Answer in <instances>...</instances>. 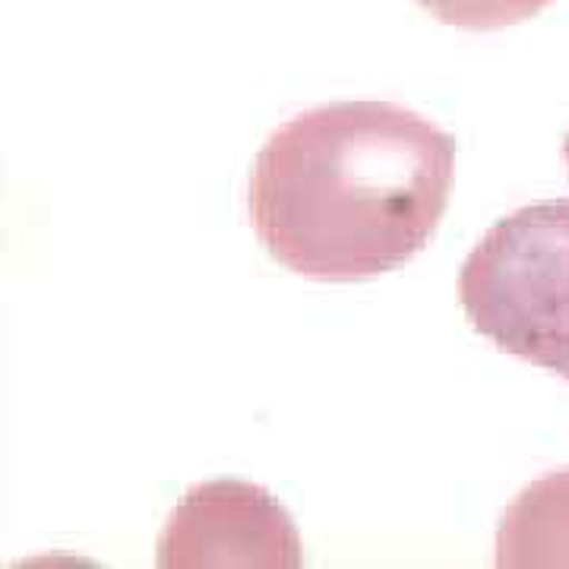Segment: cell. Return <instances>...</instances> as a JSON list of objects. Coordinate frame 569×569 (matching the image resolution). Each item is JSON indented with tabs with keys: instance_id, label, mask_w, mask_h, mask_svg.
I'll return each mask as SVG.
<instances>
[{
	"instance_id": "obj_1",
	"label": "cell",
	"mask_w": 569,
	"mask_h": 569,
	"mask_svg": "<svg viewBox=\"0 0 569 569\" xmlns=\"http://www.w3.org/2000/svg\"><path fill=\"white\" fill-rule=\"evenodd\" d=\"M456 140L389 102L310 108L260 149L250 222L284 269L361 282L418 257L449 206Z\"/></svg>"
},
{
	"instance_id": "obj_2",
	"label": "cell",
	"mask_w": 569,
	"mask_h": 569,
	"mask_svg": "<svg viewBox=\"0 0 569 569\" xmlns=\"http://www.w3.org/2000/svg\"><path fill=\"white\" fill-rule=\"evenodd\" d=\"M459 298L500 351L569 380V200L493 224L462 266Z\"/></svg>"
},
{
	"instance_id": "obj_3",
	"label": "cell",
	"mask_w": 569,
	"mask_h": 569,
	"mask_svg": "<svg viewBox=\"0 0 569 569\" xmlns=\"http://www.w3.org/2000/svg\"><path fill=\"white\" fill-rule=\"evenodd\" d=\"M162 567H301V535L284 507L257 485L193 488L159 538Z\"/></svg>"
},
{
	"instance_id": "obj_4",
	"label": "cell",
	"mask_w": 569,
	"mask_h": 569,
	"mask_svg": "<svg viewBox=\"0 0 569 569\" xmlns=\"http://www.w3.org/2000/svg\"><path fill=\"white\" fill-rule=\"evenodd\" d=\"M500 567H569V468L522 490L500 519Z\"/></svg>"
},
{
	"instance_id": "obj_5",
	"label": "cell",
	"mask_w": 569,
	"mask_h": 569,
	"mask_svg": "<svg viewBox=\"0 0 569 569\" xmlns=\"http://www.w3.org/2000/svg\"><path fill=\"white\" fill-rule=\"evenodd\" d=\"M425 10L459 29H503L531 20L553 0H418Z\"/></svg>"
}]
</instances>
